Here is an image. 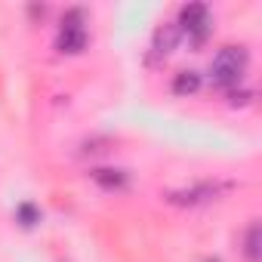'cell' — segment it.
I'll list each match as a JSON object with an SVG mask.
<instances>
[{"label": "cell", "instance_id": "9c48e42d", "mask_svg": "<svg viewBox=\"0 0 262 262\" xmlns=\"http://www.w3.org/2000/svg\"><path fill=\"white\" fill-rule=\"evenodd\" d=\"M16 219H19L25 228H31V225L40 222V210H37L34 204H19V207H16Z\"/></svg>", "mask_w": 262, "mask_h": 262}, {"label": "cell", "instance_id": "7a4b0ae2", "mask_svg": "<svg viewBox=\"0 0 262 262\" xmlns=\"http://www.w3.org/2000/svg\"><path fill=\"white\" fill-rule=\"evenodd\" d=\"M231 185L228 182H198L191 188H176V191H167L164 201L173 204V207H201V204H210L216 198H222Z\"/></svg>", "mask_w": 262, "mask_h": 262}, {"label": "cell", "instance_id": "ba28073f", "mask_svg": "<svg viewBox=\"0 0 262 262\" xmlns=\"http://www.w3.org/2000/svg\"><path fill=\"white\" fill-rule=\"evenodd\" d=\"M201 90V74L198 71H179L173 77V93L176 96H194Z\"/></svg>", "mask_w": 262, "mask_h": 262}, {"label": "cell", "instance_id": "277c9868", "mask_svg": "<svg viewBox=\"0 0 262 262\" xmlns=\"http://www.w3.org/2000/svg\"><path fill=\"white\" fill-rule=\"evenodd\" d=\"M90 179L105 191H123L129 185V173L120 167H96V170H90Z\"/></svg>", "mask_w": 262, "mask_h": 262}, {"label": "cell", "instance_id": "30bf717a", "mask_svg": "<svg viewBox=\"0 0 262 262\" xmlns=\"http://www.w3.org/2000/svg\"><path fill=\"white\" fill-rule=\"evenodd\" d=\"M253 102V90H228V105L237 108V105H250Z\"/></svg>", "mask_w": 262, "mask_h": 262}, {"label": "cell", "instance_id": "52a82bcc", "mask_svg": "<svg viewBox=\"0 0 262 262\" xmlns=\"http://www.w3.org/2000/svg\"><path fill=\"white\" fill-rule=\"evenodd\" d=\"M244 256H247V262H259V259H262V225H259V222H253V225L247 228Z\"/></svg>", "mask_w": 262, "mask_h": 262}, {"label": "cell", "instance_id": "5b68a950", "mask_svg": "<svg viewBox=\"0 0 262 262\" xmlns=\"http://www.w3.org/2000/svg\"><path fill=\"white\" fill-rule=\"evenodd\" d=\"M179 37H182V31H179L176 22H164V25H158L155 34H151V50H155V56H170V53L176 50Z\"/></svg>", "mask_w": 262, "mask_h": 262}, {"label": "cell", "instance_id": "8992f818", "mask_svg": "<svg viewBox=\"0 0 262 262\" xmlns=\"http://www.w3.org/2000/svg\"><path fill=\"white\" fill-rule=\"evenodd\" d=\"M86 43H90L86 28H59V37H56V50H59V53L77 56V53L86 50Z\"/></svg>", "mask_w": 262, "mask_h": 262}, {"label": "cell", "instance_id": "6da1fadb", "mask_svg": "<svg viewBox=\"0 0 262 262\" xmlns=\"http://www.w3.org/2000/svg\"><path fill=\"white\" fill-rule=\"evenodd\" d=\"M247 62H250V56H247L244 47H222V50L216 53L213 65H210L213 83H219V86H225V90H234V86L241 83L244 71H247Z\"/></svg>", "mask_w": 262, "mask_h": 262}, {"label": "cell", "instance_id": "3957f363", "mask_svg": "<svg viewBox=\"0 0 262 262\" xmlns=\"http://www.w3.org/2000/svg\"><path fill=\"white\" fill-rule=\"evenodd\" d=\"M179 31H185L194 43H204L210 34V10L204 4H185L179 10Z\"/></svg>", "mask_w": 262, "mask_h": 262}]
</instances>
